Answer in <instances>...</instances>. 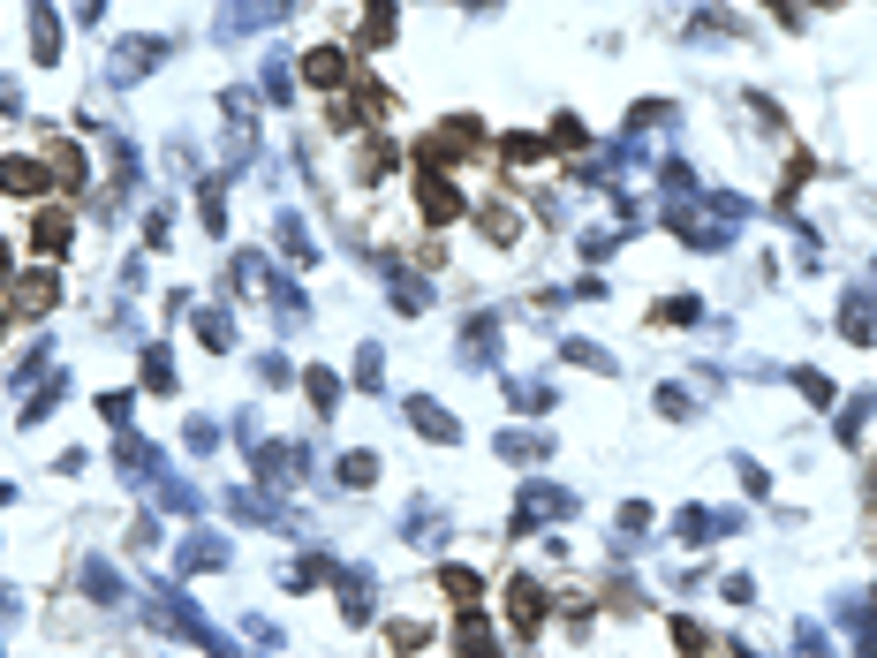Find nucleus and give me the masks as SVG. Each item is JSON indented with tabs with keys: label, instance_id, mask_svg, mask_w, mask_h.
Returning <instances> with one entry per match:
<instances>
[{
	"label": "nucleus",
	"instance_id": "obj_1",
	"mask_svg": "<svg viewBox=\"0 0 877 658\" xmlns=\"http://www.w3.org/2000/svg\"><path fill=\"white\" fill-rule=\"evenodd\" d=\"M416 197H424V220H454V212H462L454 182H439V174H424V182H416Z\"/></svg>",
	"mask_w": 877,
	"mask_h": 658
},
{
	"label": "nucleus",
	"instance_id": "obj_2",
	"mask_svg": "<svg viewBox=\"0 0 877 658\" xmlns=\"http://www.w3.org/2000/svg\"><path fill=\"white\" fill-rule=\"evenodd\" d=\"M0 190H46V167H38V159H0Z\"/></svg>",
	"mask_w": 877,
	"mask_h": 658
},
{
	"label": "nucleus",
	"instance_id": "obj_3",
	"mask_svg": "<svg viewBox=\"0 0 877 658\" xmlns=\"http://www.w3.org/2000/svg\"><path fill=\"white\" fill-rule=\"evenodd\" d=\"M341 69H348V61H341V53H310V61H303V76H310V84H318V91H341Z\"/></svg>",
	"mask_w": 877,
	"mask_h": 658
}]
</instances>
